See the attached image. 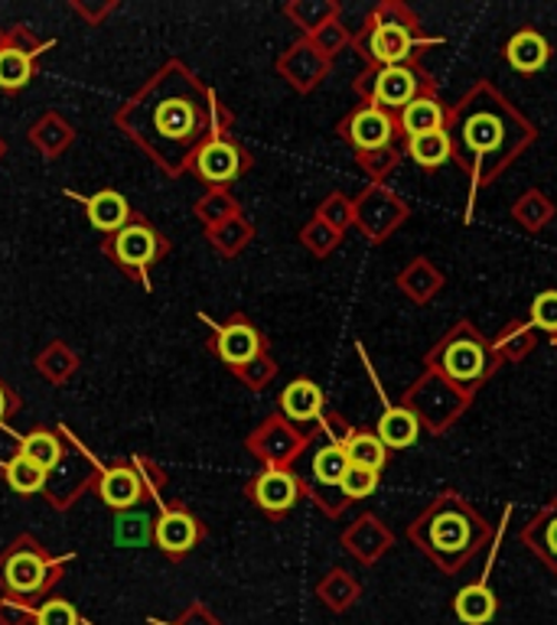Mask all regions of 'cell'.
Wrapping results in <instances>:
<instances>
[{
    "instance_id": "6da1fadb",
    "label": "cell",
    "mask_w": 557,
    "mask_h": 625,
    "mask_svg": "<svg viewBox=\"0 0 557 625\" xmlns=\"http://www.w3.org/2000/svg\"><path fill=\"white\" fill-rule=\"evenodd\" d=\"M418 535L424 541V550H430L447 567H457L472 554L476 538H482V518H476L470 508L457 499H443L421 518Z\"/></svg>"
},
{
    "instance_id": "7a4b0ae2",
    "label": "cell",
    "mask_w": 557,
    "mask_h": 625,
    "mask_svg": "<svg viewBox=\"0 0 557 625\" xmlns=\"http://www.w3.org/2000/svg\"><path fill=\"white\" fill-rule=\"evenodd\" d=\"M502 137H506V130H502V118H499V115H492V111L463 115L460 130H457V140H453V154L463 150V154H467L463 164H470L476 157L496 150V147L502 144Z\"/></svg>"
},
{
    "instance_id": "3957f363",
    "label": "cell",
    "mask_w": 557,
    "mask_h": 625,
    "mask_svg": "<svg viewBox=\"0 0 557 625\" xmlns=\"http://www.w3.org/2000/svg\"><path fill=\"white\" fill-rule=\"evenodd\" d=\"M345 137L352 140L355 150L362 154H375V150H385L394 137V118L388 115L385 108L379 105H369V108H359L349 125H345Z\"/></svg>"
},
{
    "instance_id": "277c9868",
    "label": "cell",
    "mask_w": 557,
    "mask_h": 625,
    "mask_svg": "<svg viewBox=\"0 0 557 625\" xmlns=\"http://www.w3.org/2000/svg\"><path fill=\"white\" fill-rule=\"evenodd\" d=\"M440 369L450 381H460V384H472L486 375L489 369V359H486V349L476 342V339H450L443 349H440Z\"/></svg>"
},
{
    "instance_id": "5b68a950",
    "label": "cell",
    "mask_w": 557,
    "mask_h": 625,
    "mask_svg": "<svg viewBox=\"0 0 557 625\" xmlns=\"http://www.w3.org/2000/svg\"><path fill=\"white\" fill-rule=\"evenodd\" d=\"M421 76L404 62V66H388L375 76V101L379 108H408L418 98Z\"/></svg>"
},
{
    "instance_id": "8992f818",
    "label": "cell",
    "mask_w": 557,
    "mask_h": 625,
    "mask_svg": "<svg viewBox=\"0 0 557 625\" xmlns=\"http://www.w3.org/2000/svg\"><path fill=\"white\" fill-rule=\"evenodd\" d=\"M297 492H301L297 479H294L291 472H284V469H267V472H261L255 489H252L257 505H261L264 511H271V515H281V511L294 508Z\"/></svg>"
},
{
    "instance_id": "52a82bcc",
    "label": "cell",
    "mask_w": 557,
    "mask_h": 625,
    "mask_svg": "<svg viewBox=\"0 0 557 625\" xmlns=\"http://www.w3.org/2000/svg\"><path fill=\"white\" fill-rule=\"evenodd\" d=\"M506 59H509V66H512L515 72L531 76V72H541L548 66L551 46H548V40L541 33H535V30H518L512 40L506 42Z\"/></svg>"
},
{
    "instance_id": "ba28073f",
    "label": "cell",
    "mask_w": 557,
    "mask_h": 625,
    "mask_svg": "<svg viewBox=\"0 0 557 625\" xmlns=\"http://www.w3.org/2000/svg\"><path fill=\"white\" fill-rule=\"evenodd\" d=\"M411 27H404V23H382V27H375V33H372V40H369V52H372V59H379L382 66H404L408 62V56H411Z\"/></svg>"
},
{
    "instance_id": "9c48e42d",
    "label": "cell",
    "mask_w": 557,
    "mask_h": 625,
    "mask_svg": "<svg viewBox=\"0 0 557 625\" xmlns=\"http://www.w3.org/2000/svg\"><path fill=\"white\" fill-rule=\"evenodd\" d=\"M154 535H157V544H160L167 554H186L193 544L199 541V525H196V518H193L189 511L173 508V511H164V515H160Z\"/></svg>"
},
{
    "instance_id": "30bf717a",
    "label": "cell",
    "mask_w": 557,
    "mask_h": 625,
    "mask_svg": "<svg viewBox=\"0 0 557 625\" xmlns=\"http://www.w3.org/2000/svg\"><path fill=\"white\" fill-rule=\"evenodd\" d=\"M196 169L213 183H228L242 169V150L228 140H209L196 157Z\"/></svg>"
},
{
    "instance_id": "8fae6325",
    "label": "cell",
    "mask_w": 557,
    "mask_h": 625,
    "mask_svg": "<svg viewBox=\"0 0 557 625\" xmlns=\"http://www.w3.org/2000/svg\"><path fill=\"white\" fill-rule=\"evenodd\" d=\"M3 580L13 593H37L46 580V564L40 554L33 550H17L7 564H3Z\"/></svg>"
},
{
    "instance_id": "7c38bea8",
    "label": "cell",
    "mask_w": 557,
    "mask_h": 625,
    "mask_svg": "<svg viewBox=\"0 0 557 625\" xmlns=\"http://www.w3.org/2000/svg\"><path fill=\"white\" fill-rule=\"evenodd\" d=\"M261 349V335L248 323H232L218 330V355L228 365H248Z\"/></svg>"
},
{
    "instance_id": "4fadbf2b",
    "label": "cell",
    "mask_w": 557,
    "mask_h": 625,
    "mask_svg": "<svg viewBox=\"0 0 557 625\" xmlns=\"http://www.w3.org/2000/svg\"><path fill=\"white\" fill-rule=\"evenodd\" d=\"M98 492H101L105 505H111L118 511H128V508H134L140 501V479H137V472L128 469V466H115V469H108L101 476Z\"/></svg>"
},
{
    "instance_id": "5bb4252c",
    "label": "cell",
    "mask_w": 557,
    "mask_h": 625,
    "mask_svg": "<svg viewBox=\"0 0 557 625\" xmlns=\"http://www.w3.org/2000/svg\"><path fill=\"white\" fill-rule=\"evenodd\" d=\"M375 433H379V440L385 443L388 450H404V447H411L418 440L421 423H418L414 411H408V408H385V414L379 417V430Z\"/></svg>"
},
{
    "instance_id": "9a60e30c",
    "label": "cell",
    "mask_w": 557,
    "mask_h": 625,
    "mask_svg": "<svg viewBox=\"0 0 557 625\" xmlns=\"http://www.w3.org/2000/svg\"><path fill=\"white\" fill-rule=\"evenodd\" d=\"M443 105L430 95H418L408 108H401V130L408 137H424V134H433V130H443Z\"/></svg>"
},
{
    "instance_id": "2e32d148",
    "label": "cell",
    "mask_w": 557,
    "mask_h": 625,
    "mask_svg": "<svg viewBox=\"0 0 557 625\" xmlns=\"http://www.w3.org/2000/svg\"><path fill=\"white\" fill-rule=\"evenodd\" d=\"M86 208L91 225H95L98 232H121L125 222H128V199H125L121 193H111V189L88 196Z\"/></svg>"
},
{
    "instance_id": "e0dca14e",
    "label": "cell",
    "mask_w": 557,
    "mask_h": 625,
    "mask_svg": "<svg viewBox=\"0 0 557 625\" xmlns=\"http://www.w3.org/2000/svg\"><path fill=\"white\" fill-rule=\"evenodd\" d=\"M115 254L121 264L128 267H144L147 261H154L157 254V235L144 225H130V228H121L118 238H115Z\"/></svg>"
},
{
    "instance_id": "ac0fdd59",
    "label": "cell",
    "mask_w": 557,
    "mask_h": 625,
    "mask_svg": "<svg viewBox=\"0 0 557 625\" xmlns=\"http://www.w3.org/2000/svg\"><path fill=\"white\" fill-rule=\"evenodd\" d=\"M323 391L313 384V381H291L287 388H284V394H281V408H284V414L291 417V420H313V417L323 414Z\"/></svg>"
},
{
    "instance_id": "d6986e66",
    "label": "cell",
    "mask_w": 557,
    "mask_h": 625,
    "mask_svg": "<svg viewBox=\"0 0 557 625\" xmlns=\"http://www.w3.org/2000/svg\"><path fill=\"white\" fill-rule=\"evenodd\" d=\"M157 127H160V134L164 137H170V140H186V137H193L196 134V127H199V111H196V105H189V101H164L160 108H157Z\"/></svg>"
},
{
    "instance_id": "ffe728a7",
    "label": "cell",
    "mask_w": 557,
    "mask_h": 625,
    "mask_svg": "<svg viewBox=\"0 0 557 625\" xmlns=\"http://www.w3.org/2000/svg\"><path fill=\"white\" fill-rule=\"evenodd\" d=\"M408 154L414 157L418 167L437 169L453 157V140H450L447 130H433L424 137H408Z\"/></svg>"
},
{
    "instance_id": "44dd1931",
    "label": "cell",
    "mask_w": 557,
    "mask_h": 625,
    "mask_svg": "<svg viewBox=\"0 0 557 625\" xmlns=\"http://www.w3.org/2000/svg\"><path fill=\"white\" fill-rule=\"evenodd\" d=\"M453 609H457V619H460V623L482 625L496 616V596L482 584H472L467 586V589H460Z\"/></svg>"
},
{
    "instance_id": "7402d4cb",
    "label": "cell",
    "mask_w": 557,
    "mask_h": 625,
    "mask_svg": "<svg viewBox=\"0 0 557 625\" xmlns=\"http://www.w3.org/2000/svg\"><path fill=\"white\" fill-rule=\"evenodd\" d=\"M343 450L352 466H365V469H375V472H382L388 459V447L379 440V433H372V430L352 433L343 443Z\"/></svg>"
},
{
    "instance_id": "603a6c76",
    "label": "cell",
    "mask_w": 557,
    "mask_h": 625,
    "mask_svg": "<svg viewBox=\"0 0 557 625\" xmlns=\"http://www.w3.org/2000/svg\"><path fill=\"white\" fill-rule=\"evenodd\" d=\"M521 538L531 544V547L557 570V508L541 511V518H538L535 525H528Z\"/></svg>"
},
{
    "instance_id": "cb8c5ba5",
    "label": "cell",
    "mask_w": 557,
    "mask_h": 625,
    "mask_svg": "<svg viewBox=\"0 0 557 625\" xmlns=\"http://www.w3.org/2000/svg\"><path fill=\"white\" fill-rule=\"evenodd\" d=\"M7 482H10V489L20 492V496L40 492L46 482V469H40L33 459H27L23 453H17V457L7 462Z\"/></svg>"
},
{
    "instance_id": "d4e9b609",
    "label": "cell",
    "mask_w": 557,
    "mask_h": 625,
    "mask_svg": "<svg viewBox=\"0 0 557 625\" xmlns=\"http://www.w3.org/2000/svg\"><path fill=\"white\" fill-rule=\"evenodd\" d=\"M345 472H349V457H345L343 443L323 447V450L313 457V476H316L323 486H340Z\"/></svg>"
},
{
    "instance_id": "484cf974",
    "label": "cell",
    "mask_w": 557,
    "mask_h": 625,
    "mask_svg": "<svg viewBox=\"0 0 557 625\" xmlns=\"http://www.w3.org/2000/svg\"><path fill=\"white\" fill-rule=\"evenodd\" d=\"M20 453L27 459H33L40 469H52L59 457H62V443L49 433V430H37V433H30V437H23V443H20Z\"/></svg>"
},
{
    "instance_id": "4316f807",
    "label": "cell",
    "mask_w": 557,
    "mask_h": 625,
    "mask_svg": "<svg viewBox=\"0 0 557 625\" xmlns=\"http://www.w3.org/2000/svg\"><path fill=\"white\" fill-rule=\"evenodd\" d=\"M30 82V56L20 49L0 52V85L3 88H23Z\"/></svg>"
},
{
    "instance_id": "83f0119b",
    "label": "cell",
    "mask_w": 557,
    "mask_h": 625,
    "mask_svg": "<svg viewBox=\"0 0 557 625\" xmlns=\"http://www.w3.org/2000/svg\"><path fill=\"white\" fill-rule=\"evenodd\" d=\"M340 489H343L349 499H365V496H372V492L379 489V472H375V469H365V466H352V462H349V472L343 476Z\"/></svg>"
},
{
    "instance_id": "f1b7e54d",
    "label": "cell",
    "mask_w": 557,
    "mask_h": 625,
    "mask_svg": "<svg viewBox=\"0 0 557 625\" xmlns=\"http://www.w3.org/2000/svg\"><path fill=\"white\" fill-rule=\"evenodd\" d=\"M115 538L118 544H144L150 538V518L147 515H128V511H121L118 518H115Z\"/></svg>"
},
{
    "instance_id": "f546056e",
    "label": "cell",
    "mask_w": 557,
    "mask_h": 625,
    "mask_svg": "<svg viewBox=\"0 0 557 625\" xmlns=\"http://www.w3.org/2000/svg\"><path fill=\"white\" fill-rule=\"evenodd\" d=\"M531 323L545 333H557V291H545L531 303Z\"/></svg>"
},
{
    "instance_id": "4dcf8cb0",
    "label": "cell",
    "mask_w": 557,
    "mask_h": 625,
    "mask_svg": "<svg viewBox=\"0 0 557 625\" xmlns=\"http://www.w3.org/2000/svg\"><path fill=\"white\" fill-rule=\"evenodd\" d=\"M37 625H79V616L66 599H49L37 613Z\"/></svg>"
},
{
    "instance_id": "1f68e13d",
    "label": "cell",
    "mask_w": 557,
    "mask_h": 625,
    "mask_svg": "<svg viewBox=\"0 0 557 625\" xmlns=\"http://www.w3.org/2000/svg\"><path fill=\"white\" fill-rule=\"evenodd\" d=\"M3 411H7V398H3V391H0V417H3Z\"/></svg>"
}]
</instances>
